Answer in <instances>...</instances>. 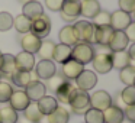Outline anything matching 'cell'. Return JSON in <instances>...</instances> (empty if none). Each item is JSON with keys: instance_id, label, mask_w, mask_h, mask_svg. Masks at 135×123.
<instances>
[{"instance_id": "obj_1", "label": "cell", "mask_w": 135, "mask_h": 123, "mask_svg": "<svg viewBox=\"0 0 135 123\" xmlns=\"http://www.w3.org/2000/svg\"><path fill=\"white\" fill-rule=\"evenodd\" d=\"M68 104L71 106V110L76 114H84L90 109V94L84 90L74 88L70 96Z\"/></svg>"}, {"instance_id": "obj_2", "label": "cell", "mask_w": 135, "mask_h": 123, "mask_svg": "<svg viewBox=\"0 0 135 123\" xmlns=\"http://www.w3.org/2000/svg\"><path fill=\"white\" fill-rule=\"evenodd\" d=\"M94 57V49L90 44H86V42H79L77 45H74L71 48V58L76 59L77 62L86 65L89 62H91Z\"/></svg>"}, {"instance_id": "obj_3", "label": "cell", "mask_w": 135, "mask_h": 123, "mask_svg": "<svg viewBox=\"0 0 135 123\" xmlns=\"http://www.w3.org/2000/svg\"><path fill=\"white\" fill-rule=\"evenodd\" d=\"M32 35H35L36 38L42 39V38H47L51 32V20L47 15H42L39 16L38 19L32 20L31 23V30H29Z\"/></svg>"}, {"instance_id": "obj_4", "label": "cell", "mask_w": 135, "mask_h": 123, "mask_svg": "<svg viewBox=\"0 0 135 123\" xmlns=\"http://www.w3.org/2000/svg\"><path fill=\"white\" fill-rule=\"evenodd\" d=\"M110 51L109 52H94V57L91 59V64L96 73L100 74H108L112 70V57Z\"/></svg>"}, {"instance_id": "obj_5", "label": "cell", "mask_w": 135, "mask_h": 123, "mask_svg": "<svg viewBox=\"0 0 135 123\" xmlns=\"http://www.w3.org/2000/svg\"><path fill=\"white\" fill-rule=\"evenodd\" d=\"M112 35H113V29L110 25H93V44L108 47Z\"/></svg>"}, {"instance_id": "obj_6", "label": "cell", "mask_w": 135, "mask_h": 123, "mask_svg": "<svg viewBox=\"0 0 135 123\" xmlns=\"http://www.w3.org/2000/svg\"><path fill=\"white\" fill-rule=\"evenodd\" d=\"M73 26L80 42L93 44V23H90L87 20H77Z\"/></svg>"}, {"instance_id": "obj_7", "label": "cell", "mask_w": 135, "mask_h": 123, "mask_svg": "<svg viewBox=\"0 0 135 123\" xmlns=\"http://www.w3.org/2000/svg\"><path fill=\"white\" fill-rule=\"evenodd\" d=\"M109 106H112V97L108 91L99 90V91H94L90 96V107L91 109L103 111V110H106Z\"/></svg>"}, {"instance_id": "obj_8", "label": "cell", "mask_w": 135, "mask_h": 123, "mask_svg": "<svg viewBox=\"0 0 135 123\" xmlns=\"http://www.w3.org/2000/svg\"><path fill=\"white\" fill-rule=\"evenodd\" d=\"M80 16V0H64L61 6V18L71 22Z\"/></svg>"}, {"instance_id": "obj_9", "label": "cell", "mask_w": 135, "mask_h": 123, "mask_svg": "<svg viewBox=\"0 0 135 123\" xmlns=\"http://www.w3.org/2000/svg\"><path fill=\"white\" fill-rule=\"evenodd\" d=\"M76 84H77V88L80 90H84V91H89L97 84V75L96 73L90 70H83L80 73V75L76 78Z\"/></svg>"}, {"instance_id": "obj_10", "label": "cell", "mask_w": 135, "mask_h": 123, "mask_svg": "<svg viewBox=\"0 0 135 123\" xmlns=\"http://www.w3.org/2000/svg\"><path fill=\"white\" fill-rule=\"evenodd\" d=\"M25 93L29 97L31 101H38L39 99L45 96L47 93V87H45L44 83L38 81V80H31L29 84L25 87Z\"/></svg>"}, {"instance_id": "obj_11", "label": "cell", "mask_w": 135, "mask_h": 123, "mask_svg": "<svg viewBox=\"0 0 135 123\" xmlns=\"http://www.w3.org/2000/svg\"><path fill=\"white\" fill-rule=\"evenodd\" d=\"M84 70V65L77 62L76 59L70 58L67 62L62 64V70H61V74L64 75L65 80H76L77 77L80 75V73Z\"/></svg>"}, {"instance_id": "obj_12", "label": "cell", "mask_w": 135, "mask_h": 123, "mask_svg": "<svg viewBox=\"0 0 135 123\" xmlns=\"http://www.w3.org/2000/svg\"><path fill=\"white\" fill-rule=\"evenodd\" d=\"M131 22V15L122 10H115L113 13H110V26L113 30H125Z\"/></svg>"}, {"instance_id": "obj_13", "label": "cell", "mask_w": 135, "mask_h": 123, "mask_svg": "<svg viewBox=\"0 0 135 123\" xmlns=\"http://www.w3.org/2000/svg\"><path fill=\"white\" fill-rule=\"evenodd\" d=\"M33 68H35L36 77H39V78H42V80L51 78V77L57 73L55 64H54V61H51V59H41V61L38 62V65L33 67Z\"/></svg>"}, {"instance_id": "obj_14", "label": "cell", "mask_w": 135, "mask_h": 123, "mask_svg": "<svg viewBox=\"0 0 135 123\" xmlns=\"http://www.w3.org/2000/svg\"><path fill=\"white\" fill-rule=\"evenodd\" d=\"M128 44L129 41L123 30H113V35H112L108 47L110 49V52H118V51H125Z\"/></svg>"}, {"instance_id": "obj_15", "label": "cell", "mask_w": 135, "mask_h": 123, "mask_svg": "<svg viewBox=\"0 0 135 123\" xmlns=\"http://www.w3.org/2000/svg\"><path fill=\"white\" fill-rule=\"evenodd\" d=\"M31 103L29 97L26 96V93L22 90H18V91H13L12 96L9 99V106L13 107L16 111H23L25 109L28 107V104Z\"/></svg>"}, {"instance_id": "obj_16", "label": "cell", "mask_w": 135, "mask_h": 123, "mask_svg": "<svg viewBox=\"0 0 135 123\" xmlns=\"http://www.w3.org/2000/svg\"><path fill=\"white\" fill-rule=\"evenodd\" d=\"M15 62H16V68L19 71H32L33 67H35V57H33V54L22 51L15 57Z\"/></svg>"}, {"instance_id": "obj_17", "label": "cell", "mask_w": 135, "mask_h": 123, "mask_svg": "<svg viewBox=\"0 0 135 123\" xmlns=\"http://www.w3.org/2000/svg\"><path fill=\"white\" fill-rule=\"evenodd\" d=\"M22 15H25L31 22H32V20H35V19H38L39 16L44 15V7H42V4L39 3V2L31 0V2H28V3L23 4V7H22Z\"/></svg>"}, {"instance_id": "obj_18", "label": "cell", "mask_w": 135, "mask_h": 123, "mask_svg": "<svg viewBox=\"0 0 135 123\" xmlns=\"http://www.w3.org/2000/svg\"><path fill=\"white\" fill-rule=\"evenodd\" d=\"M42 39L36 38L35 35H32L31 32L23 33V36L21 38V47L25 52H29V54H36L39 49V45H41Z\"/></svg>"}, {"instance_id": "obj_19", "label": "cell", "mask_w": 135, "mask_h": 123, "mask_svg": "<svg viewBox=\"0 0 135 123\" xmlns=\"http://www.w3.org/2000/svg\"><path fill=\"white\" fill-rule=\"evenodd\" d=\"M58 38H60V44L68 45V47H71V48L80 42L73 25H68V26L62 28V29L60 30V33H58Z\"/></svg>"}, {"instance_id": "obj_20", "label": "cell", "mask_w": 135, "mask_h": 123, "mask_svg": "<svg viewBox=\"0 0 135 123\" xmlns=\"http://www.w3.org/2000/svg\"><path fill=\"white\" fill-rule=\"evenodd\" d=\"M100 10V3L97 0H80V15L93 19Z\"/></svg>"}, {"instance_id": "obj_21", "label": "cell", "mask_w": 135, "mask_h": 123, "mask_svg": "<svg viewBox=\"0 0 135 123\" xmlns=\"http://www.w3.org/2000/svg\"><path fill=\"white\" fill-rule=\"evenodd\" d=\"M123 110L119 106H109L106 110H103V120L105 123H123Z\"/></svg>"}, {"instance_id": "obj_22", "label": "cell", "mask_w": 135, "mask_h": 123, "mask_svg": "<svg viewBox=\"0 0 135 123\" xmlns=\"http://www.w3.org/2000/svg\"><path fill=\"white\" fill-rule=\"evenodd\" d=\"M16 62L15 55L12 54H2V64H0V74L3 77H12L13 73H16Z\"/></svg>"}, {"instance_id": "obj_23", "label": "cell", "mask_w": 135, "mask_h": 123, "mask_svg": "<svg viewBox=\"0 0 135 123\" xmlns=\"http://www.w3.org/2000/svg\"><path fill=\"white\" fill-rule=\"evenodd\" d=\"M36 104H38L39 110H41V113L44 114V116H48V114L52 113V111L58 107V101L51 96H44L42 99H39L38 101H36Z\"/></svg>"}, {"instance_id": "obj_24", "label": "cell", "mask_w": 135, "mask_h": 123, "mask_svg": "<svg viewBox=\"0 0 135 123\" xmlns=\"http://www.w3.org/2000/svg\"><path fill=\"white\" fill-rule=\"evenodd\" d=\"M70 58H71V47L64 45V44L55 45V48H54V54H52L54 61L60 62V64H64V62H67Z\"/></svg>"}, {"instance_id": "obj_25", "label": "cell", "mask_w": 135, "mask_h": 123, "mask_svg": "<svg viewBox=\"0 0 135 123\" xmlns=\"http://www.w3.org/2000/svg\"><path fill=\"white\" fill-rule=\"evenodd\" d=\"M73 90H74V85L68 80H65L58 87V90L55 91V96H57L55 100L60 103H64V104H68V100H70V96L73 93Z\"/></svg>"}, {"instance_id": "obj_26", "label": "cell", "mask_w": 135, "mask_h": 123, "mask_svg": "<svg viewBox=\"0 0 135 123\" xmlns=\"http://www.w3.org/2000/svg\"><path fill=\"white\" fill-rule=\"evenodd\" d=\"M23 117L28 119L29 122H32V123H38V122L42 120L44 114L41 113V110H39L36 101H31L29 104H28V107L23 110Z\"/></svg>"}, {"instance_id": "obj_27", "label": "cell", "mask_w": 135, "mask_h": 123, "mask_svg": "<svg viewBox=\"0 0 135 123\" xmlns=\"http://www.w3.org/2000/svg\"><path fill=\"white\" fill-rule=\"evenodd\" d=\"M110 57H112V67L118 68V70L125 68L126 65H129V62H131L126 49L125 51H118V52H112Z\"/></svg>"}, {"instance_id": "obj_28", "label": "cell", "mask_w": 135, "mask_h": 123, "mask_svg": "<svg viewBox=\"0 0 135 123\" xmlns=\"http://www.w3.org/2000/svg\"><path fill=\"white\" fill-rule=\"evenodd\" d=\"M68 119H70V113L61 106H58L52 113L47 116L48 123H68Z\"/></svg>"}, {"instance_id": "obj_29", "label": "cell", "mask_w": 135, "mask_h": 123, "mask_svg": "<svg viewBox=\"0 0 135 123\" xmlns=\"http://www.w3.org/2000/svg\"><path fill=\"white\" fill-rule=\"evenodd\" d=\"M18 111L13 107H10L9 104L0 107V123H18Z\"/></svg>"}, {"instance_id": "obj_30", "label": "cell", "mask_w": 135, "mask_h": 123, "mask_svg": "<svg viewBox=\"0 0 135 123\" xmlns=\"http://www.w3.org/2000/svg\"><path fill=\"white\" fill-rule=\"evenodd\" d=\"M12 81L15 83V85H18V87L21 88H25L28 84H29V81L32 80V74H31V71H16V73L12 74Z\"/></svg>"}, {"instance_id": "obj_31", "label": "cell", "mask_w": 135, "mask_h": 123, "mask_svg": "<svg viewBox=\"0 0 135 123\" xmlns=\"http://www.w3.org/2000/svg\"><path fill=\"white\" fill-rule=\"evenodd\" d=\"M54 48H55V44L52 41H41V45H39L38 49V55L41 57V59H52V54H54Z\"/></svg>"}, {"instance_id": "obj_32", "label": "cell", "mask_w": 135, "mask_h": 123, "mask_svg": "<svg viewBox=\"0 0 135 123\" xmlns=\"http://www.w3.org/2000/svg\"><path fill=\"white\" fill-rule=\"evenodd\" d=\"M31 23H32V22H31L25 15H18L13 19V26H15V29L18 30L19 33H22V35H23V33H28L31 30Z\"/></svg>"}, {"instance_id": "obj_33", "label": "cell", "mask_w": 135, "mask_h": 123, "mask_svg": "<svg viewBox=\"0 0 135 123\" xmlns=\"http://www.w3.org/2000/svg\"><path fill=\"white\" fill-rule=\"evenodd\" d=\"M119 78L123 84L126 85H134L135 81V67L134 65H126L125 68H122L119 73Z\"/></svg>"}, {"instance_id": "obj_34", "label": "cell", "mask_w": 135, "mask_h": 123, "mask_svg": "<svg viewBox=\"0 0 135 123\" xmlns=\"http://www.w3.org/2000/svg\"><path fill=\"white\" fill-rule=\"evenodd\" d=\"M120 100L125 106H132L135 104V87L134 85H126L120 93Z\"/></svg>"}, {"instance_id": "obj_35", "label": "cell", "mask_w": 135, "mask_h": 123, "mask_svg": "<svg viewBox=\"0 0 135 123\" xmlns=\"http://www.w3.org/2000/svg\"><path fill=\"white\" fill-rule=\"evenodd\" d=\"M84 117H86V123H105V120H103V111L91 109V107L84 113Z\"/></svg>"}, {"instance_id": "obj_36", "label": "cell", "mask_w": 135, "mask_h": 123, "mask_svg": "<svg viewBox=\"0 0 135 123\" xmlns=\"http://www.w3.org/2000/svg\"><path fill=\"white\" fill-rule=\"evenodd\" d=\"M12 28H13V16L9 12H0V32H6Z\"/></svg>"}, {"instance_id": "obj_37", "label": "cell", "mask_w": 135, "mask_h": 123, "mask_svg": "<svg viewBox=\"0 0 135 123\" xmlns=\"http://www.w3.org/2000/svg\"><path fill=\"white\" fill-rule=\"evenodd\" d=\"M13 93V87L7 81L0 80V103H6L9 101L10 96Z\"/></svg>"}, {"instance_id": "obj_38", "label": "cell", "mask_w": 135, "mask_h": 123, "mask_svg": "<svg viewBox=\"0 0 135 123\" xmlns=\"http://www.w3.org/2000/svg\"><path fill=\"white\" fill-rule=\"evenodd\" d=\"M65 81V78H64V75L62 74H58V73H55L51 78H48V88H50L51 91H54L55 93L57 90H58V87L62 84V83Z\"/></svg>"}, {"instance_id": "obj_39", "label": "cell", "mask_w": 135, "mask_h": 123, "mask_svg": "<svg viewBox=\"0 0 135 123\" xmlns=\"http://www.w3.org/2000/svg\"><path fill=\"white\" fill-rule=\"evenodd\" d=\"M93 25H110V13L100 10L93 18Z\"/></svg>"}, {"instance_id": "obj_40", "label": "cell", "mask_w": 135, "mask_h": 123, "mask_svg": "<svg viewBox=\"0 0 135 123\" xmlns=\"http://www.w3.org/2000/svg\"><path fill=\"white\" fill-rule=\"evenodd\" d=\"M119 10L128 13H134L135 10V0H119Z\"/></svg>"}, {"instance_id": "obj_41", "label": "cell", "mask_w": 135, "mask_h": 123, "mask_svg": "<svg viewBox=\"0 0 135 123\" xmlns=\"http://www.w3.org/2000/svg\"><path fill=\"white\" fill-rule=\"evenodd\" d=\"M64 0H45V6L52 12H60Z\"/></svg>"}, {"instance_id": "obj_42", "label": "cell", "mask_w": 135, "mask_h": 123, "mask_svg": "<svg viewBox=\"0 0 135 123\" xmlns=\"http://www.w3.org/2000/svg\"><path fill=\"white\" fill-rule=\"evenodd\" d=\"M123 116H125L131 123H135V104H132V106H125Z\"/></svg>"}, {"instance_id": "obj_43", "label": "cell", "mask_w": 135, "mask_h": 123, "mask_svg": "<svg viewBox=\"0 0 135 123\" xmlns=\"http://www.w3.org/2000/svg\"><path fill=\"white\" fill-rule=\"evenodd\" d=\"M128 38V41H134L135 42V22H131V23L126 26V29L123 30Z\"/></svg>"}, {"instance_id": "obj_44", "label": "cell", "mask_w": 135, "mask_h": 123, "mask_svg": "<svg viewBox=\"0 0 135 123\" xmlns=\"http://www.w3.org/2000/svg\"><path fill=\"white\" fill-rule=\"evenodd\" d=\"M128 55H129V59H131L129 65H134L135 67V42L131 45V48L128 49Z\"/></svg>"}, {"instance_id": "obj_45", "label": "cell", "mask_w": 135, "mask_h": 123, "mask_svg": "<svg viewBox=\"0 0 135 123\" xmlns=\"http://www.w3.org/2000/svg\"><path fill=\"white\" fill-rule=\"evenodd\" d=\"M21 123H32V122H29V120H28V119H25V117H23V119L21 120Z\"/></svg>"}, {"instance_id": "obj_46", "label": "cell", "mask_w": 135, "mask_h": 123, "mask_svg": "<svg viewBox=\"0 0 135 123\" xmlns=\"http://www.w3.org/2000/svg\"><path fill=\"white\" fill-rule=\"evenodd\" d=\"M21 2H22V3L25 4V3H28V2H31V0H21Z\"/></svg>"}, {"instance_id": "obj_47", "label": "cell", "mask_w": 135, "mask_h": 123, "mask_svg": "<svg viewBox=\"0 0 135 123\" xmlns=\"http://www.w3.org/2000/svg\"><path fill=\"white\" fill-rule=\"evenodd\" d=\"M0 64H2V52H0Z\"/></svg>"}, {"instance_id": "obj_48", "label": "cell", "mask_w": 135, "mask_h": 123, "mask_svg": "<svg viewBox=\"0 0 135 123\" xmlns=\"http://www.w3.org/2000/svg\"><path fill=\"white\" fill-rule=\"evenodd\" d=\"M0 80H2V74H0Z\"/></svg>"}, {"instance_id": "obj_49", "label": "cell", "mask_w": 135, "mask_h": 123, "mask_svg": "<svg viewBox=\"0 0 135 123\" xmlns=\"http://www.w3.org/2000/svg\"><path fill=\"white\" fill-rule=\"evenodd\" d=\"M134 87H135V81H134Z\"/></svg>"}, {"instance_id": "obj_50", "label": "cell", "mask_w": 135, "mask_h": 123, "mask_svg": "<svg viewBox=\"0 0 135 123\" xmlns=\"http://www.w3.org/2000/svg\"><path fill=\"white\" fill-rule=\"evenodd\" d=\"M134 16H135V10H134Z\"/></svg>"}]
</instances>
